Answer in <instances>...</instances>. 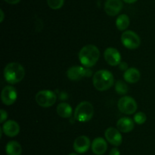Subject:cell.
<instances>
[{
  "instance_id": "6da1fadb",
  "label": "cell",
  "mask_w": 155,
  "mask_h": 155,
  "mask_svg": "<svg viewBox=\"0 0 155 155\" xmlns=\"http://www.w3.org/2000/svg\"><path fill=\"white\" fill-rule=\"evenodd\" d=\"M100 57V51L98 47L92 44L86 45L79 53V59L83 66L90 68L94 66Z\"/></svg>"
},
{
  "instance_id": "7a4b0ae2",
  "label": "cell",
  "mask_w": 155,
  "mask_h": 155,
  "mask_svg": "<svg viewBox=\"0 0 155 155\" xmlns=\"http://www.w3.org/2000/svg\"><path fill=\"white\" fill-rule=\"evenodd\" d=\"M92 82L95 89L99 91H105L113 86L114 78L113 74L110 71L101 69L94 74Z\"/></svg>"
},
{
  "instance_id": "3957f363",
  "label": "cell",
  "mask_w": 155,
  "mask_h": 155,
  "mask_svg": "<svg viewBox=\"0 0 155 155\" xmlns=\"http://www.w3.org/2000/svg\"><path fill=\"white\" fill-rule=\"evenodd\" d=\"M25 76L24 68L18 62H10L4 68L5 80L9 84H17L21 81Z\"/></svg>"
},
{
  "instance_id": "277c9868",
  "label": "cell",
  "mask_w": 155,
  "mask_h": 155,
  "mask_svg": "<svg viewBox=\"0 0 155 155\" xmlns=\"http://www.w3.org/2000/svg\"><path fill=\"white\" fill-rule=\"evenodd\" d=\"M74 118L80 122H86L91 120L94 115V108L91 103L82 101L74 110Z\"/></svg>"
},
{
  "instance_id": "5b68a950",
  "label": "cell",
  "mask_w": 155,
  "mask_h": 155,
  "mask_svg": "<svg viewBox=\"0 0 155 155\" xmlns=\"http://www.w3.org/2000/svg\"><path fill=\"white\" fill-rule=\"evenodd\" d=\"M35 100L38 105L44 108L50 107L55 103L57 96L50 90H42L36 94Z\"/></svg>"
},
{
  "instance_id": "8992f818",
  "label": "cell",
  "mask_w": 155,
  "mask_h": 155,
  "mask_svg": "<svg viewBox=\"0 0 155 155\" xmlns=\"http://www.w3.org/2000/svg\"><path fill=\"white\" fill-rule=\"evenodd\" d=\"M121 42L126 48L136 50L140 46L141 39L139 35L133 30H126L121 35Z\"/></svg>"
},
{
  "instance_id": "52a82bcc",
  "label": "cell",
  "mask_w": 155,
  "mask_h": 155,
  "mask_svg": "<svg viewBox=\"0 0 155 155\" xmlns=\"http://www.w3.org/2000/svg\"><path fill=\"white\" fill-rule=\"evenodd\" d=\"M117 106L121 112L127 115L135 113L138 107L136 100L130 96H124L121 97L118 100Z\"/></svg>"
},
{
  "instance_id": "ba28073f",
  "label": "cell",
  "mask_w": 155,
  "mask_h": 155,
  "mask_svg": "<svg viewBox=\"0 0 155 155\" xmlns=\"http://www.w3.org/2000/svg\"><path fill=\"white\" fill-rule=\"evenodd\" d=\"M92 74V71L86 68L79 65L72 66L67 71V76L71 81H78L83 77H89Z\"/></svg>"
},
{
  "instance_id": "9c48e42d",
  "label": "cell",
  "mask_w": 155,
  "mask_h": 155,
  "mask_svg": "<svg viewBox=\"0 0 155 155\" xmlns=\"http://www.w3.org/2000/svg\"><path fill=\"white\" fill-rule=\"evenodd\" d=\"M17 98H18V93L14 87L8 85L5 87L2 91V101L6 106H10L15 103Z\"/></svg>"
},
{
  "instance_id": "30bf717a",
  "label": "cell",
  "mask_w": 155,
  "mask_h": 155,
  "mask_svg": "<svg viewBox=\"0 0 155 155\" xmlns=\"http://www.w3.org/2000/svg\"><path fill=\"white\" fill-rule=\"evenodd\" d=\"M104 57L107 64L111 66L119 65L122 59L120 52L114 47H108L106 49L104 53Z\"/></svg>"
},
{
  "instance_id": "8fae6325",
  "label": "cell",
  "mask_w": 155,
  "mask_h": 155,
  "mask_svg": "<svg viewBox=\"0 0 155 155\" xmlns=\"http://www.w3.org/2000/svg\"><path fill=\"white\" fill-rule=\"evenodd\" d=\"M104 136L106 140L112 145L118 147L122 144L123 137L120 132L117 129L114 127H110L106 129L104 132Z\"/></svg>"
},
{
  "instance_id": "7c38bea8",
  "label": "cell",
  "mask_w": 155,
  "mask_h": 155,
  "mask_svg": "<svg viewBox=\"0 0 155 155\" xmlns=\"http://www.w3.org/2000/svg\"><path fill=\"white\" fill-rule=\"evenodd\" d=\"M91 141L90 139L86 135L79 136L74 140V149L77 153H84L89 150L90 148Z\"/></svg>"
},
{
  "instance_id": "4fadbf2b",
  "label": "cell",
  "mask_w": 155,
  "mask_h": 155,
  "mask_svg": "<svg viewBox=\"0 0 155 155\" xmlns=\"http://www.w3.org/2000/svg\"><path fill=\"white\" fill-rule=\"evenodd\" d=\"M123 9L121 0H106L104 3V11L109 16H115L120 12Z\"/></svg>"
},
{
  "instance_id": "5bb4252c",
  "label": "cell",
  "mask_w": 155,
  "mask_h": 155,
  "mask_svg": "<svg viewBox=\"0 0 155 155\" xmlns=\"http://www.w3.org/2000/svg\"><path fill=\"white\" fill-rule=\"evenodd\" d=\"M2 129L7 136L15 137L19 134L20 126L15 120H7L4 122Z\"/></svg>"
},
{
  "instance_id": "9a60e30c",
  "label": "cell",
  "mask_w": 155,
  "mask_h": 155,
  "mask_svg": "<svg viewBox=\"0 0 155 155\" xmlns=\"http://www.w3.org/2000/svg\"><path fill=\"white\" fill-rule=\"evenodd\" d=\"M92 152L96 155H102L106 152L107 149V141L101 137L95 138L92 141L91 145Z\"/></svg>"
},
{
  "instance_id": "2e32d148",
  "label": "cell",
  "mask_w": 155,
  "mask_h": 155,
  "mask_svg": "<svg viewBox=\"0 0 155 155\" xmlns=\"http://www.w3.org/2000/svg\"><path fill=\"white\" fill-rule=\"evenodd\" d=\"M117 128L120 132L128 133L134 129V121L129 117H123L117 122Z\"/></svg>"
},
{
  "instance_id": "e0dca14e",
  "label": "cell",
  "mask_w": 155,
  "mask_h": 155,
  "mask_svg": "<svg viewBox=\"0 0 155 155\" xmlns=\"http://www.w3.org/2000/svg\"><path fill=\"white\" fill-rule=\"evenodd\" d=\"M124 80L130 84H134L139 81L141 78V73L139 70L136 68H130L125 71L124 74Z\"/></svg>"
},
{
  "instance_id": "ac0fdd59",
  "label": "cell",
  "mask_w": 155,
  "mask_h": 155,
  "mask_svg": "<svg viewBox=\"0 0 155 155\" xmlns=\"http://www.w3.org/2000/svg\"><path fill=\"white\" fill-rule=\"evenodd\" d=\"M5 153L7 155H21L22 147L18 141H10L5 146Z\"/></svg>"
},
{
  "instance_id": "d6986e66",
  "label": "cell",
  "mask_w": 155,
  "mask_h": 155,
  "mask_svg": "<svg viewBox=\"0 0 155 155\" xmlns=\"http://www.w3.org/2000/svg\"><path fill=\"white\" fill-rule=\"evenodd\" d=\"M57 113L62 118H69L72 115V107L68 103H60L57 106Z\"/></svg>"
},
{
  "instance_id": "ffe728a7",
  "label": "cell",
  "mask_w": 155,
  "mask_h": 155,
  "mask_svg": "<svg viewBox=\"0 0 155 155\" xmlns=\"http://www.w3.org/2000/svg\"><path fill=\"white\" fill-rule=\"evenodd\" d=\"M130 18L125 14H121L116 20V27L119 30H125L130 25Z\"/></svg>"
},
{
  "instance_id": "44dd1931",
  "label": "cell",
  "mask_w": 155,
  "mask_h": 155,
  "mask_svg": "<svg viewBox=\"0 0 155 155\" xmlns=\"http://www.w3.org/2000/svg\"><path fill=\"white\" fill-rule=\"evenodd\" d=\"M115 91L120 95H125L128 92V87L125 82L117 81L115 84Z\"/></svg>"
},
{
  "instance_id": "7402d4cb",
  "label": "cell",
  "mask_w": 155,
  "mask_h": 155,
  "mask_svg": "<svg viewBox=\"0 0 155 155\" xmlns=\"http://www.w3.org/2000/svg\"><path fill=\"white\" fill-rule=\"evenodd\" d=\"M64 0H47V4L48 7L54 10L61 9L64 5Z\"/></svg>"
},
{
  "instance_id": "603a6c76",
  "label": "cell",
  "mask_w": 155,
  "mask_h": 155,
  "mask_svg": "<svg viewBox=\"0 0 155 155\" xmlns=\"http://www.w3.org/2000/svg\"><path fill=\"white\" fill-rule=\"evenodd\" d=\"M133 120L136 123L139 125L144 124V123L146 122L147 120V116L145 115V113H144L143 112H136L134 115V117H133Z\"/></svg>"
},
{
  "instance_id": "cb8c5ba5",
  "label": "cell",
  "mask_w": 155,
  "mask_h": 155,
  "mask_svg": "<svg viewBox=\"0 0 155 155\" xmlns=\"http://www.w3.org/2000/svg\"><path fill=\"white\" fill-rule=\"evenodd\" d=\"M0 114H1V118H0V123H3L6 121L8 118V113L4 109L0 110Z\"/></svg>"
},
{
  "instance_id": "d4e9b609",
  "label": "cell",
  "mask_w": 155,
  "mask_h": 155,
  "mask_svg": "<svg viewBox=\"0 0 155 155\" xmlns=\"http://www.w3.org/2000/svg\"><path fill=\"white\" fill-rule=\"evenodd\" d=\"M120 69L123 70V71H127L128 69V64L125 62H121L119 65Z\"/></svg>"
},
{
  "instance_id": "484cf974",
  "label": "cell",
  "mask_w": 155,
  "mask_h": 155,
  "mask_svg": "<svg viewBox=\"0 0 155 155\" xmlns=\"http://www.w3.org/2000/svg\"><path fill=\"white\" fill-rule=\"evenodd\" d=\"M109 155H120V151L117 147H114L110 150Z\"/></svg>"
},
{
  "instance_id": "4316f807",
  "label": "cell",
  "mask_w": 155,
  "mask_h": 155,
  "mask_svg": "<svg viewBox=\"0 0 155 155\" xmlns=\"http://www.w3.org/2000/svg\"><path fill=\"white\" fill-rule=\"evenodd\" d=\"M4 1L10 5H15L21 2V0H4Z\"/></svg>"
},
{
  "instance_id": "83f0119b",
  "label": "cell",
  "mask_w": 155,
  "mask_h": 155,
  "mask_svg": "<svg viewBox=\"0 0 155 155\" xmlns=\"http://www.w3.org/2000/svg\"><path fill=\"white\" fill-rule=\"evenodd\" d=\"M0 14H1V18H0V22H2L3 20H4L5 18V15H4V12H3V10L2 9H1L0 10Z\"/></svg>"
},
{
  "instance_id": "f1b7e54d",
  "label": "cell",
  "mask_w": 155,
  "mask_h": 155,
  "mask_svg": "<svg viewBox=\"0 0 155 155\" xmlns=\"http://www.w3.org/2000/svg\"><path fill=\"white\" fill-rule=\"evenodd\" d=\"M123 1L126 3H128V4H133V3L136 2L138 0H123Z\"/></svg>"
},
{
  "instance_id": "f546056e",
  "label": "cell",
  "mask_w": 155,
  "mask_h": 155,
  "mask_svg": "<svg viewBox=\"0 0 155 155\" xmlns=\"http://www.w3.org/2000/svg\"><path fill=\"white\" fill-rule=\"evenodd\" d=\"M68 155H79V154L77 153H69Z\"/></svg>"
},
{
  "instance_id": "4dcf8cb0",
  "label": "cell",
  "mask_w": 155,
  "mask_h": 155,
  "mask_svg": "<svg viewBox=\"0 0 155 155\" xmlns=\"http://www.w3.org/2000/svg\"><path fill=\"white\" fill-rule=\"evenodd\" d=\"M154 1H155V0H154Z\"/></svg>"
}]
</instances>
